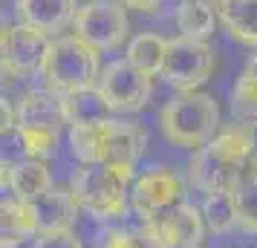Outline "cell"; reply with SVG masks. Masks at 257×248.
Listing matches in <instances>:
<instances>
[{
    "mask_svg": "<svg viewBox=\"0 0 257 248\" xmlns=\"http://www.w3.org/2000/svg\"><path fill=\"white\" fill-rule=\"evenodd\" d=\"M254 124L237 121L228 127H220V133L205 147L194 150L188 162V179L202 193L211 190H234L245 176V167L257 153Z\"/></svg>",
    "mask_w": 257,
    "mask_h": 248,
    "instance_id": "obj_1",
    "label": "cell"
},
{
    "mask_svg": "<svg viewBox=\"0 0 257 248\" xmlns=\"http://www.w3.org/2000/svg\"><path fill=\"white\" fill-rule=\"evenodd\" d=\"M145 144L148 133L136 121L107 118L101 124L70 127V150L81 165H107L127 179H133Z\"/></svg>",
    "mask_w": 257,
    "mask_h": 248,
    "instance_id": "obj_2",
    "label": "cell"
},
{
    "mask_svg": "<svg viewBox=\"0 0 257 248\" xmlns=\"http://www.w3.org/2000/svg\"><path fill=\"white\" fill-rule=\"evenodd\" d=\"M162 136L176 147L199 150L220 133V104L208 93H179L159 113Z\"/></svg>",
    "mask_w": 257,
    "mask_h": 248,
    "instance_id": "obj_3",
    "label": "cell"
},
{
    "mask_svg": "<svg viewBox=\"0 0 257 248\" xmlns=\"http://www.w3.org/2000/svg\"><path fill=\"white\" fill-rule=\"evenodd\" d=\"M18 113V133L24 139L26 156L49 159L58 150L61 130L67 127L64 98L52 90H29L15 104Z\"/></svg>",
    "mask_w": 257,
    "mask_h": 248,
    "instance_id": "obj_4",
    "label": "cell"
},
{
    "mask_svg": "<svg viewBox=\"0 0 257 248\" xmlns=\"http://www.w3.org/2000/svg\"><path fill=\"white\" fill-rule=\"evenodd\" d=\"M101 78L98 70V49L90 47L78 35L55 38L49 47L47 64H44V81L47 90L58 95L75 93L84 87H93Z\"/></svg>",
    "mask_w": 257,
    "mask_h": 248,
    "instance_id": "obj_5",
    "label": "cell"
},
{
    "mask_svg": "<svg viewBox=\"0 0 257 248\" xmlns=\"http://www.w3.org/2000/svg\"><path fill=\"white\" fill-rule=\"evenodd\" d=\"M127 176L107 165H81L70 182L72 196L78 199L81 211L95 219H118L127 213L130 188Z\"/></svg>",
    "mask_w": 257,
    "mask_h": 248,
    "instance_id": "obj_6",
    "label": "cell"
},
{
    "mask_svg": "<svg viewBox=\"0 0 257 248\" xmlns=\"http://www.w3.org/2000/svg\"><path fill=\"white\" fill-rule=\"evenodd\" d=\"M185 202V182L176 170L165 165H153L142 170L130 185V208L142 222H159L168 211Z\"/></svg>",
    "mask_w": 257,
    "mask_h": 248,
    "instance_id": "obj_7",
    "label": "cell"
},
{
    "mask_svg": "<svg viewBox=\"0 0 257 248\" xmlns=\"http://www.w3.org/2000/svg\"><path fill=\"white\" fill-rule=\"evenodd\" d=\"M72 26H75V35L87 41L90 47H95L98 52L116 49L127 38L124 3H118V0H90V3L78 6Z\"/></svg>",
    "mask_w": 257,
    "mask_h": 248,
    "instance_id": "obj_8",
    "label": "cell"
},
{
    "mask_svg": "<svg viewBox=\"0 0 257 248\" xmlns=\"http://www.w3.org/2000/svg\"><path fill=\"white\" fill-rule=\"evenodd\" d=\"M214 72V49L205 41L179 35L168 44V58L162 67V78L179 93H191L208 81Z\"/></svg>",
    "mask_w": 257,
    "mask_h": 248,
    "instance_id": "obj_9",
    "label": "cell"
},
{
    "mask_svg": "<svg viewBox=\"0 0 257 248\" xmlns=\"http://www.w3.org/2000/svg\"><path fill=\"white\" fill-rule=\"evenodd\" d=\"M52 38L29 24L3 26L0 35V55H3V72L9 75H32L44 72Z\"/></svg>",
    "mask_w": 257,
    "mask_h": 248,
    "instance_id": "obj_10",
    "label": "cell"
},
{
    "mask_svg": "<svg viewBox=\"0 0 257 248\" xmlns=\"http://www.w3.org/2000/svg\"><path fill=\"white\" fill-rule=\"evenodd\" d=\"M98 87L104 90L107 101L113 104L116 113H139V110L148 107V101H151V95H153L151 75L136 70L127 58L110 61L101 70Z\"/></svg>",
    "mask_w": 257,
    "mask_h": 248,
    "instance_id": "obj_11",
    "label": "cell"
},
{
    "mask_svg": "<svg viewBox=\"0 0 257 248\" xmlns=\"http://www.w3.org/2000/svg\"><path fill=\"white\" fill-rule=\"evenodd\" d=\"M156 228V234L162 236V242L168 248H199L202 236H205V219L202 211L194 208L191 202L176 205L174 211H168L159 222H151Z\"/></svg>",
    "mask_w": 257,
    "mask_h": 248,
    "instance_id": "obj_12",
    "label": "cell"
},
{
    "mask_svg": "<svg viewBox=\"0 0 257 248\" xmlns=\"http://www.w3.org/2000/svg\"><path fill=\"white\" fill-rule=\"evenodd\" d=\"M29 205H32V213H35L38 236L58 234V231H72V222H75L78 208H81L70 188H49L47 193H41Z\"/></svg>",
    "mask_w": 257,
    "mask_h": 248,
    "instance_id": "obj_13",
    "label": "cell"
},
{
    "mask_svg": "<svg viewBox=\"0 0 257 248\" xmlns=\"http://www.w3.org/2000/svg\"><path fill=\"white\" fill-rule=\"evenodd\" d=\"M6 185H9L15 199L21 202H35L41 193L55 188L52 173L44 165V159H32V156H26L21 162H12V165H3V188Z\"/></svg>",
    "mask_w": 257,
    "mask_h": 248,
    "instance_id": "obj_14",
    "label": "cell"
},
{
    "mask_svg": "<svg viewBox=\"0 0 257 248\" xmlns=\"http://www.w3.org/2000/svg\"><path fill=\"white\" fill-rule=\"evenodd\" d=\"M75 12H78L75 0H18L21 24L35 26L47 35H55L67 24H72Z\"/></svg>",
    "mask_w": 257,
    "mask_h": 248,
    "instance_id": "obj_15",
    "label": "cell"
},
{
    "mask_svg": "<svg viewBox=\"0 0 257 248\" xmlns=\"http://www.w3.org/2000/svg\"><path fill=\"white\" fill-rule=\"evenodd\" d=\"M61 98H64V113H67V124L70 127L101 124V121L110 118V113H116L98 84L75 90V93H67V95H61Z\"/></svg>",
    "mask_w": 257,
    "mask_h": 248,
    "instance_id": "obj_16",
    "label": "cell"
},
{
    "mask_svg": "<svg viewBox=\"0 0 257 248\" xmlns=\"http://www.w3.org/2000/svg\"><path fill=\"white\" fill-rule=\"evenodd\" d=\"M217 15L231 41L257 49V0H222Z\"/></svg>",
    "mask_w": 257,
    "mask_h": 248,
    "instance_id": "obj_17",
    "label": "cell"
},
{
    "mask_svg": "<svg viewBox=\"0 0 257 248\" xmlns=\"http://www.w3.org/2000/svg\"><path fill=\"white\" fill-rule=\"evenodd\" d=\"M168 44L162 35L156 32H139L136 38H130L127 49H124V58L142 70L145 75H162V67H165V58H168Z\"/></svg>",
    "mask_w": 257,
    "mask_h": 248,
    "instance_id": "obj_18",
    "label": "cell"
},
{
    "mask_svg": "<svg viewBox=\"0 0 257 248\" xmlns=\"http://www.w3.org/2000/svg\"><path fill=\"white\" fill-rule=\"evenodd\" d=\"M26 236H38L32 205L21 199H3V248L21 245Z\"/></svg>",
    "mask_w": 257,
    "mask_h": 248,
    "instance_id": "obj_19",
    "label": "cell"
},
{
    "mask_svg": "<svg viewBox=\"0 0 257 248\" xmlns=\"http://www.w3.org/2000/svg\"><path fill=\"white\" fill-rule=\"evenodd\" d=\"M217 9L205 3V0H185L176 6V29L185 38H197V41H205V38L214 32V24H217Z\"/></svg>",
    "mask_w": 257,
    "mask_h": 248,
    "instance_id": "obj_20",
    "label": "cell"
},
{
    "mask_svg": "<svg viewBox=\"0 0 257 248\" xmlns=\"http://www.w3.org/2000/svg\"><path fill=\"white\" fill-rule=\"evenodd\" d=\"M202 219L211 234H225L237 225V196L234 190H211L202 202Z\"/></svg>",
    "mask_w": 257,
    "mask_h": 248,
    "instance_id": "obj_21",
    "label": "cell"
},
{
    "mask_svg": "<svg viewBox=\"0 0 257 248\" xmlns=\"http://www.w3.org/2000/svg\"><path fill=\"white\" fill-rule=\"evenodd\" d=\"M95 248H168L162 236L156 234V228L142 222V228H113L107 231L104 239Z\"/></svg>",
    "mask_w": 257,
    "mask_h": 248,
    "instance_id": "obj_22",
    "label": "cell"
},
{
    "mask_svg": "<svg viewBox=\"0 0 257 248\" xmlns=\"http://www.w3.org/2000/svg\"><path fill=\"white\" fill-rule=\"evenodd\" d=\"M231 113L237 121L257 124V75L243 70L231 90Z\"/></svg>",
    "mask_w": 257,
    "mask_h": 248,
    "instance_id": "obj_23",
    "label": "cell"
},
{
    "mask_svg": "<svg viewBox=\"0 0 257 248\" xmlns=\"http://www.w3.org/2000/svg\"><path fill=\"white\" fill-rule=\"evenodd\" d=\"M237 196V225L257 234V182L243 176V182L234 188Z\"/></svg>",
    "mask_w": 257,
    "mask_h": 248,
    "instance_id": "obj_24",
    "label": "cell"
},
{
    "mask_svg": "<svg viewBox=\"0 0 257 248\" xmlns=\"http://www.w3.org/2000/svg\"><path fill=\"white\" fill-rule=\"evenodd\" d=\"M32 248H84L75 231H58V234H41Z\"/></svg>",
    "mask_w": 257,
    "mask_h": 248,
    "instance_id": "obj_25",
    "label": "cell"
},
{
    "mask_svg": "<svg viewBox=\"0 0 257 248\" xmlns=\"http://www.w3.org/2000/svg\"><path fill=\"white\" fill-rule=\"evenodd\" d=\"M121 3L130 6V9H136V12H142V15H156L165 0H121Z\"/></svg>",
    "mask_w": 257,
    "mask_h": 248,
    "instance_id": "obj_26",
    "label": "cell"
},
{
    "mask_svg": "<svg viewBox=\"0 0 257 248\" xmlns=\"http://www.w3.org/2000/svg\"><path fill=\"white\" fill-rule=\"evenodd\" d=\"M245 176L254 179V182H257V153L251 156V162H248V167H245Z\"/></svg>",
    "mask_w": 257,
    "mask_h": 248,
    "instance_id": "obj_27",
    "label": "cell"
},
{
    "mask_svg": "<svg viewBox=\"0 0 257 248\" xmlns=\"http://www.w3.org/2000/svg\"><path fill=\"white\" fill-rule=\"evenodd\" d=\"M245 70L257 75V52H254V55H248V61H245Z\"/></svg>",
    "mask_w": 257,
    "mask_h": 248,
    "instance_id": "obj_28",
    "label": "cell"
},
{
    "mask_svg": "<svg viewBox=\"0 0 257 248\" xmlns=\"http://www.w3.org/2000/svg\"><path fill=\"white\" fill-rule=\"evenodd\" d=\"M179 3H185V0H176V6H179Z\"/></svg>",
    "mask_w": 257,
    "mask_h": 248,
    "instance_id": "obj_29",
    "label": "cell"
}]
</instances>
